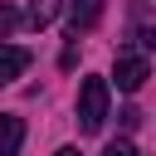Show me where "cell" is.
<instances>
[{"label":"cell","mask_w":156,"mask_h":156,"mask_svg":"<svg viewBox=\"0 0 156 156\" xmlns=\"http://www.w3.org/2000/svg\"><path fill=\"white\" fill-rule=\"evenodd\" d=\"M107 78H83V88H78V127L93 136V132H102V122H107Z\"/></svg>","instance_id":"obj_1"},{"label":"cell","mask_w":156,"mask_h":156,"mask_svg":"<svg viewBox=\"0 0 156 156\" xmlns=\"http://www.w3.org/2000/svg\"><path fill=\"white\" fill-rule=\"evenodd\" d=\"M20 146H24V122L0 112V156H20Z\"/></svg>","instance_id":"obj_5"},{"label":"cell","mask_w":156,"mask_h":156,"mask_svg":"<svg viewBox=\"0 0 156 156\" xmlns=\"http://www.w3.org/2000/svg\"><path fill=\"white\" fill-rule=\"evenodd\" d=\"M20 24H24V15H20L15 5H0V39H10Z\"/></svg>","instance_id":"obj_7"},{"label":"cell","mask_w":156,"mask_h":156,"mask_svg":"<svg viewBox=\"0 0 156 156\" xmlns=\"http://www.w3.org/2000/svg\"><path fill=\"white\" fill-rule=\"evenodd\" d=\"M136 39H141V44H146V49H156V29H141V34H136Z\"/></svg>","instance_id":"obj_9"},{"label":"cell","mask_w":156,"mask_h":156,"mask_svg":"<svg viewBox=\"0 0 156 156\" xmlns=\"http://www.w3.org/2000/svg\"><path fill=\"white\" fill-rule=\"evenodd\" d=\"M58 10H63V0H29V15H24V20H29L34 29H49Z\"/></svg>","instance_id":"obj_6"},{"label":"cell","mask_w":156,"mask_h":156,"mask_svg":"<svg viewBox=\"0 0 156 156\" xmlns=\"http://www.w3.org/2000/svg\"><path fill=\"white\" fill-rule=\"evenodd\" d=\"M102 156H141V151H136V146H132V141H112V146H107V151H102Z\"/></svg>","instance_id":"obj_8"},{"label":"cell","mask_w":156,"mask_h":156,"mask_svg":"<svg viewBox=\"0 0 156 156\" xmlns=\"http://www.w3.org/2000/svg\"><path fill=\"white\" fill-rule=\"evenodd\" d=\"M58 156H78V151H73V146H63V151H58Z\"/></svg>","instance_id":"obj_10"},{"label":"cell","mask_w":156,"mask_h":156,"mask_svg":"<svg viewBox=\"0 0 156 156\" xmlns=\"http://www.w3.org/2000/svg\"><path fill=\"white\" fill-rule=\"evenodd\" d=\"M102 10H107V0H68V39L88 34L102 20Z\"/></svg>","instance_id":"obj_2"},{"label":"cell","mask_w":156,"mask_h":156,"mask_svg":"<svg viewBox=\"0 0 156 156\" xmlns=\"http://www.w3.org/2000/svg\"><path fill=\"white\" fill-rule=\"evenodd\" d=\"M146 78H151V63L141 54H117V88L122 93H136Z\"/></svg>","instance_id":"obj_3"},{"label":"cell","mask_w":156,"mask_h":156,"mask_svg":"<svg viewBox=\"0 0 156 156\" xmlns=\"http://www.w3.org/2000/svg\"><path fill=\"white\" fill-rule=\"evenodd\" d=\"M24 68H29V49H20V44H0V88L15 83Z\"/></svg>","instance_id":"obj_4"}]
</instances>
